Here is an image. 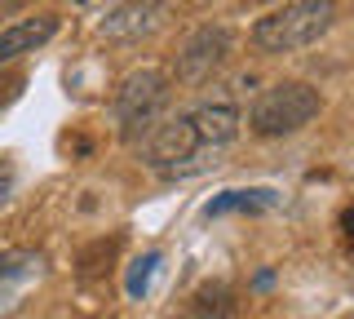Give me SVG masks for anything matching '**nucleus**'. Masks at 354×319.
Segmentation results:
<instances>
[{
  "instance_id": "obj_9",
  "label": "nucleus",
  "mask_w": 354,
  "mask_h": 319,
  "mask_svg": "<svg viewBox=\"0 0 354 319\" xmlns=\"http://www.w3.org/2000/svg\"><path fill=\"white\" fill-rule=\"evenodd\" d=\"M155 266H160V253H147V257H138V262H133V271H129V280H124L129 297H147V289H151V275H155Z\"/></svg>"
},
{
  "instance_id": "obj_4",
  "label": "nucleus",
  "mask_w": 354,
  "mask_h": 319,
  "mask_svg": "<svg viewBox=\"0 0 354 319\" xmlns=\"http://www.w3.org/2000/svg\"><path fill=\"white\" fill-rule=\"evenodd\" d=\"M164 102H169V75L155 71V67H142L133 71L115 93V120H120V134L129 142H138L142 134H151L155 120H160Z\"/></svg>"
},
{
  "instance_id": "obj_5",
  "label": "nucleus",
  "mask_w": 354,
  "mask_h": 319,
  "mask_svg": "<svg viewBox=\"0 0 354 319\" xmlns=\"http://www.w3.org/2000/svg\"><path fill=\"white\" fill-rule=\"evenodd\" d=\"M230 58V31L226 27H199L177 53V80L182 84H204L221 62Z\"/></svg>"
},
{
  "instance_id": "obj_8",
  "label": "nucleus",
  "mask_w": 354,
  "mask_h": 319,
  "mask_svg": "<svg viewBox=\"0 0 354 319\" xmlns=\"http://www.w3.org/2000/svg\"><path fill=\"white\" fill-rule=\"evenodd\" d=\"M279 204V195L266 186H248V191H221L204 204V217H226V213H266Z\"/></svg>"
},
{
  "instance_id": "obj_2",
  "label": "nucleus",
  "mask_w": 354,
  "mask_h": 319,
  "mask_svg": "<svg viewBox=\"0 0 354 319\" xmlns=\"http://www.w3.org/2000/svg\"><path fill=\"white\" fill-rule=\"evenodd\" d=\"M332 23H337V0H292V5L257 18L252 45L261 53H297L315 45L319 36H328Z\"/></svg>"
},
{
  "instance_id": "obj_7",
  "label": "nucleus",
  "mask_w": 354,
  "mask_h": 319,
  "mask_svg": "<svg viewBox=\"0 0 354 319\" xmlns=\"http://www.w3.org/2000/svg\"><path fill=\"white\" fill-rule=\"evenodd\" d=\"M44 257L40 253H27V248H14V253H0V311H5L14 297L27 289L31 280L40 275Z\"/></svg>"
},
{
  "instance_id": "obj_6",
  "label": "nucleus",
  "mask_w": 354,
  "mask_h": 319,
  "mask_svg": "<svg viewBox=\"0 0 354 319\" xmlns=\"http://www.w3.org/2000/svg\"><path fill=\"white\" fill-rule=\"evenodd\" d=\"M164 18H169V5H164V0H124V5H115L102 18V36L129 45V40H142V36H151V31H160Z\"/></svg>"
},
{
  "instance_id": "obj_1",
  "label": "nucleus",
  "mask_w": 354,
  "mask_h": 319,
  "mask_svg": "<svg viewBox=\"0 0 354 319\" xmlns=\"http://www.w3.org/2000/svg\"><path fill=\"white\" fill-rule=\"evenodd\" d=\"M239 134V111L230 102H204L195 111L169 120L155 129L147 160L160 178H191V173L208 169L217 151H226Z\"/></svg>"
},
{
  "instance_id": "obj_11",
  "label": "nucleus",
  "mask_w": 354,
  "mask_h": 319,
  "mask_svg": "<svg viewBox=\"0 0 354 319\" xmlns=\"http://www.w3.org/2000/svg\"><path fill=\"white\" fill-rule=\"evenodd\" d=\"M341 226H346V230H350V239H354V204L346 208V217H341Z\"/></svg>"
},
{
  "instance_id": "obj_3",
  "label": "nucleus",
  "mask_w": 354,
  "mask_h": 319,
  "mask_svg": "<svg viewBox=\"0 0 354 319\" xmlns=\"http://www.w3.org/2000/svg\"><path fill=\"white\" fill-rule=\"evenodd\" d=\"M315 116H319V93L301 80H283V84H270V89L257 98L248 125L257 129L261 138H283V134L306 129Z\"/></svg>"
},
{
  "instance_id": "obj_10",
  "label": "nucleus",
  "mask_w": 354,
  "mask_h": 319,
  "mask_svg": "<svg viewBox=\"0 0 354 319\" xmlns=\"http://www.w3.org/2000/svg\"><path fill=\"white\" fill-rule=\"evenodd\" d=\"M9 195H14V169H9V164H0V208L9 204Z\"/></svg>"
}]
</instances>
